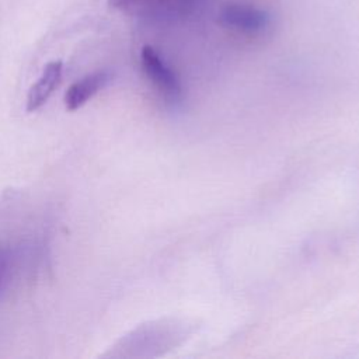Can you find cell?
<instances>
[{"instance_id":"6","label":"cell","mask_w":359,"mask_h":359,"mask_svg":"<svg viewBox=\"0 0 359 359\" xmlns=\"http://www.w3.org/2000/svg\"><path fill=\"white\" fill-rule=\"evenodd\" d=\"M6 271H7V261H6L4 254L0 250V289H1L4 278H6Z\"/></svg>"},{"instance_id":"5","label":"cell","mask_w":359,"mask_h":359,"mask_svg":"<svg viewBox=\"0 0 359 359\" xmlns=\"http://www.w3.org/2000/svg\"><path fill=\"white\" fill-rule=\"evenodd\" d=\"M170 1H180V0H109V4L123 11H142L153 6H160Z\"/></svg>"},{"instance_id":"1","label":"cell","mask_w":359,"mask_h":359,"mask_svg":"<svg viewBox=\"0 0 359 359\" xmlns=\"http://www.w3.org/2000/svg\"><path fill=\"white\" fill-rule=\"evenodd\" d=\"M142 66L154 86L172 102L181 100V84L175 73L150 46L142 49Z\"/></svg>"},{"instance_id":"4","label":"cell","mask_w":359,"mask_h":359,"mask_svg":"<svg viewBox=\"0 0 359 359\" xmlns=\"http://www.w3.org/2000/svg\"><path fill=\"white\" fill-rule=\"evenodd\" d=\"M109 80L108 72H95L73 83L65 94V105L69 111L81 108L90 98H93Z\"/></svg>"},{"instance_id":"3","label":"cell","mask_w":359,"mask_h":359,"mask_svg":"<svg viewBox=\"0 0 359 359\" xmlns=\"http://www.w3.org/2000/svg\"><path fill=\"white\" fill-rule=\"evenodd\" d=\"M63 63L60 60H53L48 63L41 74V77L31 86L27 95V111L34 112L39 109L50 97L53 90L57 87L62 79Z\"/></svg>"},{"instance_id":"2","label":"cell","mask_w":359,"mask_h":359,"mask_svg":"<svg viewBox=\"0 0 359 359\" xmlns=\"http://www.w3.org/2000/svg\"><path fill=\"white\" fill-rule=\"evenodd\" d=\"M220 22L244 34H257L269 25V15L255 7L229 4L220 13Z\"/></svg>"}]
</instances>
